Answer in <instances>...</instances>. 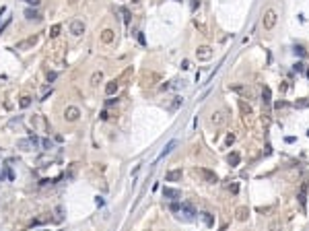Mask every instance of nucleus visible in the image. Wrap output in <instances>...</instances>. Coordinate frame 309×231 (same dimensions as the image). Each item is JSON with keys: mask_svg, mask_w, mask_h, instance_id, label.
Returning a JSON list of instances; mask_svg holds the SVG:
<instances>
[{"mask_svg": "<svg viewBox=\"0 0 309 231\" xmlns=\"http://www.w3.org/2000/svg\"><path fill=\"white\" fill-rule=\"evenodd\" d=\"M276 19H278V17H276V11L274 8H268V11L264 12V29H268V31L274 29Z\"/></svg>", "mask_w": 309, "mask_h": 231, "instance_id": "1", "label": "nucleus"}, {"mask_svg": "<svg viewBox=\"0 0 309 231\" xmlns=\"http://www.w3.org/2000/svg\"><path fill=\"white\" fill-rule=\"evenodd\" d=\"M64 118H66V122H76L80 118V109L76 105H68L66 112H64Z\"/></svg>", "mask_w": 309, "mask_h": 231, "instance_id": "2", "label": "nucleus"}, {"mask_svg": "<svg viewBox=\"0 0 309 231\" xmlns=\"http://www.w3.org/2000/svg\"><path fill=\"white\" fill-rule=\"evenodd\" d=\"M196 171L200 173V175L204 177V180L208 182V184H217V182H218L217 173H214V171H210V169H206V167H200V169H196Z\"/></svg>", "mask_w": 309, "mask_h": 231, "instance_id": "3", "label": "nucleus"}, {"mask_svg": "<svg viewBox=\"0 0 309 231\" xmlns=\"http://www.w3.org/2000/svg\"><path fill=\"white\" fill-rule=\"evenodd\" d=\"M307 190H309V182H303L301 184V188H299V204L305 208V204H307Z\"/></svg>", "mask_w": 309, "mask_h": 231, "instance_id": "4", "label": "nucleus"}, {"mask_svg": "<svg viewBox=\"0 0 309 231\" xmlns=\"http://www.w3.org/2000/svg\"><path fill=\"white\" fill-rule=\"evenodd\" d=\"M37 35H31V37H27V39H23V41H19L17 44V50H29V47H33L35 44H37Z\"/></svg>", "mask_w": 309, "mask_h": 231, "instance_id": "5", "label": "nucleus"}, {"mask_svg": "<svg viewBox=\"0 0 309 231\" xmlns=\"http://www.w3.org/2000/svg\"><path fill=\"white\" fill-rule=\"evenodd\" d=\"M82 31H85V23H82V21H72V23H70V33L72 35L79 37V35H82Z\"/></svg>", "mask_w": 309, "mask_h": 231, "instance_id": "6", "label": "nucleus"}, {"mask_svg": "<svg viewBox=\"0 0 309 231\" xmlns=\"http://www.w3.org/2000/svg\"><path fill=\"white\" fill-rule=\"evenodd\" d=\"M163 196L169 198V200H177V198L182 196V192L177 188H163Z\"/></svg>", "mask_w": 309, "mask_h": 231, "instance_id": "7", "label": "nucleus"}, {"mask_svg": "<svg viewBox=\"0 0 309 231\" xmlns=\"http://www.w3.org/2000/svg\"><path fill=\"white\" fill-rule=\"evenodd\" d=\"M196 54H198L200 60H210V58H212V50H210L208 46H202V47L196 50Z\"/></svg>", "mask_w": 309, "mask_h": 231, "instance_id": "8", "label": "nucleus"}, {"mask_svg": "<svg viewBox=\"0 0 309 231\" xmlns=\"http://www.w3.org/2000/svg\"><path fill=\"white\" fill-rule=\"evenodd\" d=\"M165 180H167V182H179V180H182V169H171V171H167Z\"/></svg>", "mask_w": 309, "mask_h": 231, "instance_id": "9", "label": "nucleus"}, {"mask_svg": "<svg viewBox=\"0 0 309 231\" xmlns=\"http://www.w3.org/2000/svg\"><path fill=\"white\" fill-rule=\"evenodd\" d=\"M115 91H117V81L114 79V81H109L107 85H105V93H107L109 97H114V95H115Z\"/></svg>", "mask_w": 309, "mask_h": 231, "instance_id": "10", "label": "nucleus"}, {"mask_svg": "<svg viewBox=\"0 0 309 231\" xmlns=\"http://www.w3.org/2000/svg\"><path fill=\"white\" fill-rule=\"evenodd\" d=\"M101 41L103 44H111V41H114V31H111V29H103L101 31Z\"/></svg>", "mask_w": 309, "mask_h": 231, "instance_id": "11", "label": "nucleus"}, {"mask_svg": "<svg viewBox=\"0 0 309 231\" xmlns=\"http://www.w3.org/2000/svg\"><path fill=\"white\" fill-rule=\"evenodd\" d=\"M225 120H227L225 112H218V114L212 116V124H214V126H220V124H225Z\"/></svg>", "mask_w": 309, "mask_h": 231, "instance_id": "12", "label": "nucleus"}, {"mask_svg": "<svg viewBox=\"0 0 309 231\" xmlns=\"http://www.w3.org/2000/svg\"><path fill=\"white\" fill-rule=\"evenodd\" d=\"M182 210L185 213V219H192V217L196 215L194 207H192V204H188V202H185V204H182Z\"/></svg>", "mask_w": 309, "mask_h": 231, "instance_id": "13", "label": "nucleus"}, {"mask_svg": "<svg viewBox=\"0 0 309 231\" xmlns=\"http://www.w3.org/2000/svg\"><path fill=\"white\" fill-rule=\"evenodd\" d=\"M17 147H19V149H21V151H31V149H33V145H31V140H17Z\"/></svg>", "mask_w": 309, "mask_h": 231, "instance_id": "14", "label": "nucleus"}, {"mask_svg": "<svg viewBox=\"0 0 309 231\" xmlns=\"http://www.w3.org/2000/svg\"><path fill=\"white\" fill-rule=\"evenodd\" d=\"M175 147H177V140H171V142H167V147L163 149V153H161V157H167V155H169V153H171V151L175 149Z\"/></svg>", "mask_w": 309, "mask_h": 231, "instance_id": "15", "label": "nucleus"}, {"mask_svg": "<svg viewBox=\"0 0 309 231\" xmlns=\"http://www.w3.org/2000/svg\"><path fill=\"white\" fill-rule=\"evenodd\" d=\"M262 101H264L266 105L272 103V99H270V87H264V91H262Z\"/></svg>", "mask_w": 309, "mask_h": 231, "instance_id": "16", "label": "nucleus"}, {"mask_svg": "<svg viewBox=\"0 0 309 231\" xmlns=\"http://www.w3.org/2000/svg\"><path fill=\"white\" fill-rule=\"evenodd\" d=\"M202 219H204L206 227H212V225H214V217H212L210 213H202Z\"/></svg>", "mask_w": 309, "mask_h": 231, "instance_id": "17", "label": "nucleus"}, {"mask_svg": "<svg viewBox=\"0 0 309 231\" xmlns=\"http://www.w3.org/2000/svg\"><path fill=\"white\" fill-rule=\"evenodd\" d=\"M247 215H249V210H247L245 207L237 208V219H239V221H245V219H247Z\"/></svg>", "mask_w": 309, "mask_h": 231, "instance_id": "18", "label": "nucleus"}, {"mask_svg": "<svg viewBox=\"0 0 309 231\" xmlns=\"http://www.w3.org/2000/svg\"><path fill=\"white\" fill-rule=\"evenodd\" d=\"M25 17H27L29 21H33V19H35V21H37V19H41V17L37 15V11H33V8H27V11H25Z\"/></svg>", "mask_w": 309, "mask_h": 231, "instance_id": "19", "label": "nucleus"}, {"mask_svg": "<svg viewBox=\"0 0 309 231\" xmlns=\"http://www.w3.org/2000/svg\"><path fill=\"white\" fill-rule=\"evenodd\" d=\"M227 161H229V165H239V153H231L229 157H227Z\"/></svg>", "mask_w": 309, "mask_h": 231, "instance_id": "20", "label": "nucleus"}, {"mask_svg": "<svg viewBox=\"0 0 309 231\" xmlns=\"http://www.w3.org/2000/svg\"><path fill=\"white\" fill-rule=\"evenodd\" d=\"M101 81H103V72H101V70L93 72V76H91V83H93V85H99Z\"/></svg>", "mask_w": 309, "mask_h": 231, "instance_id": "21", "label": "nucleus"}, {"mask_svg": "<svg viewBox=\"0 0 309 231\" xmlns=\"http://www.w3.org/2000/svg\"><path fill=\"white\" fill-rule=\"evenodd\" d=\"M19 105H21L23 109H25V107H29V105H31V97H29V95H25V97H21V101H19Z\"/></svg>", "mask_w": 309, "mask_h": 231, "instance_id": "22", "label": "nucleus"}, {"mask_svg": "<svg viewBox=\"0 0 309 231\" xmlns=\"http://www.w3.org/2000/svg\"><path fill=\"white\" fill-rule=\"evenodd\" d=\"M41 147H43L46 151H50V149H54V142H52L50 138H43L41 140Z\"/></svg>", "mask_w": 309, "mask_h": 231, "instance_id": "23", "label": "nucleus"}, {"mask_svg": "<svg viewBox=\"0 0 309 231\" xmlns=\"http://www.w3.org/2000/svg\"><path fill=\"white\" fill-rule=\"evenodd\" d=\"M60 29H62L60 25H54V27L50 29V37H58V33H60Z\"/></svg>", "mask_w": 309, "mask_h": 231, "instance_id": "24", "label": "nucleus"}, {"mask_svg": "<svg viewBox=\"0 0 309 231\" xmlns=\"http://www.w3.org/2000/svg\"><path fill=\"white\" fill-rule=\"evenodd\" d=\"M295 54H297V56H301V58H303V56H305V54H307V52H305V47H303V46H295Z\"/></svg>", "mask_w": 309, "mask_h": 231, "instance_id": "25", "label": "nucleus"}, {"mask_svg": "<svg viewBox=\"0 0 309 231\" xmlns=\"http://www.w3.org/2000/svg\"><path fill=\"white\" fill-rule=\"evenodd\" d=\"M4 177H8V180H14V175H12V171H11V167H4Z\"/></svg>", "mask_w": 309, "mask_h": 231, "instance_id": "26", "label": "nucleus"}, {"mask_svg": "<svg viewBox=\"0 0 309 231\" xmlns=\"http://www.w3.org/2000/svg\"><path fill=\"white\" fill-rule=\"evenodd\" d=\"M295 105L303 109V107H309V101H307V99H301V101H297V103H295Z\"/></svg>", "mask_w": 309, "mask_h": 231, "instance_id": "27", "label": "nucleus"}, {"mask_svg": "<svg viewBox=\"0 0 309 231\" xmlns=\"http://www.w3.org/2000/svg\"><path fill=\"white\" fill-rule=\"evenodd\" d=\"M58 79V72H47V83H54Z\"/></svg>", "mask_w": 309, "mask_h": 231, "instance_id": "28", "label": "nucleus"}, {"mask_svg": "<svg viewBox=\"0 0 309 231\" xmlns=\"http://www.w3.org/2000/svg\"><path fill=\"white\" fill-rule=\"evenodd\" d=\"M182 103H183V99H182V97H175V101H173L171 107H173V109H177V107H179Z\"/></svg>", "mask_w": 309, "mask_h": 231, "instance_id": "29", "label": "nucleus"}, {"mask_svg": "<svg viewBox=\"0 0 309 231\" xmlns=\"http://www.w3.org/2000/svg\"><path fill=\"white\" fill-rule=\"evenodd\" d=\"M169 208H171L173 213H179V210H182V207H179L177 202H171V207H169Z\"/></svg>", "mask_w": 309, "mask_h": 231, "instance_id": "30", "label": "nucleus"}, {"mask_svg": "<svg viewBox=\"0 0 309 231\" xmlns=\"http://www.w3.org/2000/svg\"><path fill=\"white\" fill-rule=\"evenodd\" d=\"M122 15H124V21H126V25L130 23V12L126 11V8H122Z\"/></svg>", "mask_w": 309, "mask_h": 231, "instance_id": "31", "label": "nucleus"}, {"mask_svg": "<svg viewBox=\"0 0 309 231\" xmlns=\"http://www.w3.org/2000/svg\"><path fill=\"white\" fill-rule=\"evenodd\" d=\"M233 142H235V134H229L227 136V145H233Z\"/></svg>", "mask_w": 309, "mask_h": 231, "instance_id": "32", "label": "nucleus"}, {"mask_svg": "<svg viewBox=\"0 0 309 231\" xmlns=\"http://www.w3.org/2000/svg\"><path fill=\"white\" fill-rule=\"evenodd\" d=\"M95 204H97V207H103V198L97 196V198H95Z\"/></svg>", "mask_w": 309, "mask_h": 231, "instance_id": "33", "label": "nucleus"}, {"mask_svg": "<svg viewBox=\"0 0 309 231\" xmlns=\"http://www.w3.org/2000/svg\"><path fill=\"white\" fill-rule=\"evenodd\" d=\"M295 70H297V72H303V64L297 62V64H295Z\"/></svg>", "mask_w": 309, "mask_h": 231, "instance_id": "34", "label": "nucleus"}, {"mask_svg": "<svg viewBox=\"0 0 309 231\" xmlns=\"http://www.w3.org/2000/svg\"><path fill=\"white\" fill-rule=\"evenodd\" d=\"M138 41H140V44H142V46H144V44H146V39H144V35H142V33H138Z\"/></svg>", "mask_w": 309, "mask_h": 231, "instance_id": "35", "label": "nucleus"}, {"mask_svg": "<svg viewBox=\"0 0 309 231\" xmlns=\"http://www.w3.org/2000/svg\"><path fill=\"white\" fill-rule=\"evenodd\" d=\"M182 68H183V70L190 68V62H188V60H183V62H182Z\"/></svg>", "mask_w": 309, "mask_h": 231, "instance_id": "36", "label": "nucleus"}, {"mask_svg": "<svg viewBox=\"0 0 309 231\" xmlns=\"http://www.w3.org/2000/svg\"><path fill=\"white\" fill-rule=\"evenodd\" d=\"M25 2H29V4H33V6H37V4H39L41 0H25Z\"/></svg>", "mask_w": 309, "mask_h": 231, "instance_id": "37", "label": "nucleus"}, {"mask_svg": "<svg viewBox=\"0 0 309 231\" xmlns=\"http://www.w3.org/2000/svg\"><path fill=\"white\" fill-rule=\"evenodd\" d=\"M2 12H4V8H0V15H2Z\"/></svg>", "mask_w": 309, "mask_h": 231, "instance_id": "38", "label": "nucleus"}, {"mask_svg": "<svg viewBox=\"0 0 309 231\" xmlns=\"http://www.w3.org/2000/svg\"><path fill=\"white\" fill-rule=\"evenodd\" d=\"M132 2H138V0H132Z\"/></svg>", "mask_w": 309, "mask_h": 231, "instance_id": "39", "label": "nucleus"}]
</instances>
